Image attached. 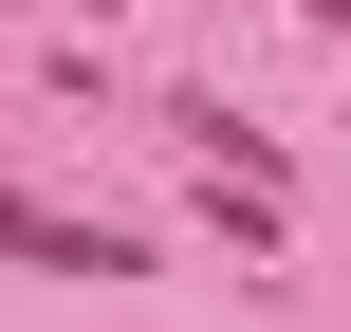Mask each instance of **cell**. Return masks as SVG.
<instances>
[{"instance_id": "obj_1", "label": "cell", "mask_w": 351, "mask_h": 332, "mask_svg": "<svg viewBox=\"0 0 351 332\" xmlns=\"http://www.w3.org/2000/svg\"><path fill=\"white\" fill-rule=\"evenodd\" d=\"M0 259H37V277H148V240H111V222H56V203H19V185H0Z\"/></svg>"}, {"instance_id": "obj_2", "label": "cell", "mask_w": 351, "mask_h": 332, "mask_svg": "<svg viewBox=\"0 0 351 332\" xmlns=\"http://www.w3.org/2000/svg\"><path fill=\"white\" fill-rule=\"evenodd\" d=\"M315 18H333V37H351V0H315Z\"/></svg>"}]
</instances>
